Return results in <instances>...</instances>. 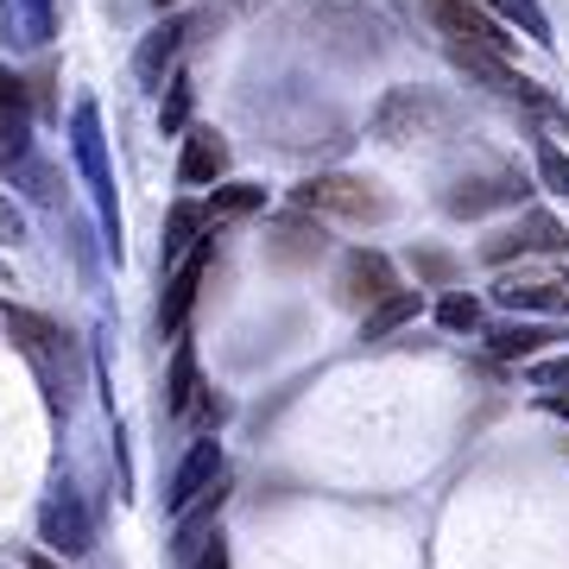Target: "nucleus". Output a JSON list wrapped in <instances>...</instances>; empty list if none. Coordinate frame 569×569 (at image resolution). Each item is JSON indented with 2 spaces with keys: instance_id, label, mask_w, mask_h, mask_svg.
Wrapping results in <instances>:
<instances>
[{
  "instance_id": "obj_1",
  "label": "nucleus",
  "mask_w": 569,
  "mask_h": 569,
  "mask_svg": "<svg viewBox=\"0 0 569 569\" xmlns=\"http://www.w3.org/2000/svg\"><path fill=\"white\" fill-rule=\"evenodd\" d=\"M305 20H310V32L348 63H367V58H380V51H392V20L373 13L367 0H310Z\"/></svg>"
},
{
  "instance_id": "obj_2",
  "label": "nucleus",
  "mask_w": 569,
  "mask_h": 569,
  "mask_svg": "<svg viewBox=\"0 0 569 569\" xmlns=\"http://www.w3.org/2000/svg\"><path fill=\"white\" fill-rule=\"evenodd\" d=\"M291 209L305 216H329V222H392V197L373 178H348V171H323L291 190Z\"/></svg>"
},
{
  "instance_id": "obj_3",
  "label": "nucleus",
  "mask_w": 569,
  "mask_h": 569,
  "mask_svg": "<svg viewBox=\"0 0 569 569\" xmlns=\"http://www.w3.org/2000/svg\"><path fill=\"white\" fill-rule=\"evenodd\" d=\"M70 159H77L89 197H96V216H102V234L121 260V209H114V171H108V140H102V108L77 102L70 108Z\"/></svg>"
},
{
  "instance_id": "obj_4",
  "label": "nucleus",
  "mask_w": 569,
  "mask_h": 569,
  "mask_svg": "<svg viewBox=\"0 0 569 569\" xmlns=\"http://www.w3.org/2000/svg\"><path fill=\"white\" fill-rule=\"evenodd\" d=\"M456 127V102L443 89H387L373 108V140L387 146H418V140H443Z\"/></svg>"
},
{
  "instance_id": "obj_5",
  "label": "nucleus",
  "mask_w": 569,
  "mask_h": 569,
  "mask_svg": "<svg viewBox=\"0 0 569 569\" xmlns=\"http://www.w3.org/2000/svg\"><path fill=\"white\" fill-rule=\"evenodd\" d=\"M526 203V171L519 164H488V171H468L443 190V209L462 216V222H481L488 209H512Z\"/></svg>"
},
{
  "instance_id": "obj_6",
  "label": "nucleus",
  "mask_w": 569,
  "mask_h": 569,
  "mask_svg": "<svg viewBox=\"0 0 569 569\" xmlns=\"http://www.w3.org/2000/svg\"><path fill=\"white\" fill-rule=\"evenodd\" d=\"M430 26L443 32L449 44H475V51H493V58H512V39L507 26L493 20L481 0H425Z\"/></svg>"
},
{
  "instance_id": "obj_7",
  "label": "nucleus",
  "mask_w": 569,
  "mask_h": 569,
  "mask_svg": "<svg viewBox=\"0 0 569 569\" xmlns=\"http://www.w3.org/2000/svg\"><path fill=\"white\" fill-rule=\"evenodd\" d=\"M392 291H399V279H392V260L380 253V247H348L342 266H336V305L348 310H373V305H387Z\"/></svg>"
},
{
  "instance_id": "obj_8",
  "label": "nucleus",
  "mask_w": 569,
  "mask_h": 569,
  "mask_svg": "<svg viewBox=\"0 0 569 569\" xmlns=\"http://www.w3.org/2000/svg\"><path fill=\"white\" fill-rule=\"evenodd\" d=\"M526 253H569V228L557 222V216H545V209H531V216H519L512 228H500V234L481 241V260L488 266L526 260Z\"/></svg>"
},
{
  "instance_id": "obj_9",
  "label": "nucleus",
  "mask_w": 569,
  "mask_h": 569,
  "mask_svg": "<svg viewBox=\"0 0 569 569\" xmlns=\"http://www.w3.org/2000/svg\"><path fill=\"white\" fill-rule=\"evenodd\" d=\"M32 159L39 152H32V102H26V82L0 63V171L20 178Z\"/></svg>"
},
{
  "instance_id": "obj_10",
  "label": "nucleus",
  "mask_w": 569,
  "mask_h": 569,
  "mask_svg": "<svg viewBox=\"0 0 569 569\" xmlns=\"http://www.w3.org/2000/svg\"><path fill=\"white\" fill-rule=\"evenodd\" d=\"M209 260H216V241L203 234V241L171 266L164 298H159V336H178V329H183V317H190V305H197V291H203V279H209Z\"/></svg>"
},
{
  "instance_id": "obj_11",
  "label": "nucleus",
  "mask_w": 569,
  "mask_h": 569,
  "mask_svg": "<svg viewBox=\"0 0 569 569\" xmlns=\"http://www.w3.org/2000/svg\"><path fill=\"white\" fill-rule=\"evenodd\" d=\"M228 468H222V443L216 437H197V443L183 449V462H178V475H171V493H164V512L178 519V512H190L197 500H203L216 481H222Z\"/></svg>"
},
{
  "instance_id": "obj_12",
  "label": "nucleus",
  "mask_w": 569,
  "mask_h": 569,
  "mask_svg": "<svg viewBox=\"0 0 569 569\" xmlns=\"http://www.w3.org/2000/svg\"><path fill=\"white\" fill-rule=\"evenodd\" d=\"M39 538H44L51 550H58V557H82V550L96 545L89 507H82V500H77L70 488H58V493H51V500L39 507Z\"/></svg>"
},
{
  "instance_id": "obj_13",
  "label": "nucleus",
  "mask_w": 569,
  "mask_h": 569,
  "mask_svg": "<svg viewBox=\"0 0 569 569\" xmlns=\"http://www.w3.org/2000/svg\"><path fill=\"white\" fill-rule=\"evenodd\" d=\"M0 329L32 355V367H39L44 380H51V367H58L63 348H70V336H63L51 317H39V310H26V305H0Z\"/></svg>"
},
{
  "instance_id": "obj_14",
  "label": "nucleus",
  "mask_w": 569,
  "mask_h": 569,
  "mask_svg": "<svg viewBox=\"0 0 569 569\" xmlns=\"http://www.w3.org/2000/svg\"><path fill=\"white\" fill-rule=\"evenodd\" d=\"M323 253H329V234H323L317 216L291 209V216L272 222V241H266V260H272V266H317Z\"/></svg>"
},
{
  "instance_id": "obj_15",
  "label": "nucleus",
  "mask_w": 569,
  "mask_h": 569,
  "mask_svg": "<svg viewBox=\"0 0 569 569\" xmlns=\"http://www.w3.org/2000/svg\"><path fill=\"white\" fill-rule=\"evenodd\" d=\"M197 32V20H164V26H152L140 39V51H133V77L146 82V89H164V70L183 58V39Z\"/></svg>"
},
{
  "instance_id": "obj_16",
  "label": "nucleus",
  "mask_w": 569,
  "mask_h": 569,
  "mask_svg": "<svg viewBox=\"0 0 569 569\" xmlns=\"http://www.w3.org/2000/svg\"><path fill=\"white\" fill-rule=\"evenodd\" d=\"M178 178H183V183H216V178H228V140L216 133V127H183Z\"/></svg>"
},
{
  "instance_id": "obj_17",
  "label": "nucleus",
  "mask_w": 569,
  "mask_h": 569,
  "mask_svg": "<svg viewBox=\"0 0 569 569\" xmlns=\"http://www.w3.org/2000/svg\"><path fill=\"white\" fill-rule=\"evenodd\" d=\"M493 298L507 310H569V279L545 272V279H500Z\"/></svg>"
},
{
  "instance_id": "obj_18",
  "label": "nucleus",
  "mask_w": 569,
  "mask_h": 569,
  "mask_svg": "<svg viewBox=\"0 0 569 569\" xmlns=\"http://www.w3.org/2000/svg\"><path fill=\"white\" fill-rule=\"evenodd\" d=\"M203 392L209 387H203V373H197V348L178 342L171 348V380H164V411H171V418H190Z\"/></svg>"
},
{
  "instance_id": "obj_19",
  "label": "nucleus",
  "mask_w": 569,
  "mask_h": 569,
  "mask_svg": "<svg viewBox=\"0 0 569 569\" xmlns=\"http://www.w3.org/2000/svg\"><path fill=\"white\" fill-rule=\"evenodd\" d=\"M418 317H425V291H392L387 305H373L361 317V342H387V336L411 329Z\"/></svg>"
},
{
  "instance_id": "obj_20",
  "label": "nucleus",
  "mask_w": 569,
  "mask_h": 569,
  "mask_svg": "<svg viewBox=\"0 0 569 569\" xmlns=\"http://www.w3.org/2000/svg\"><path fill=\"white\" fill-rule=\"evenodd\" d=\"M550 342H557L550 323H500V329H488V348L500 355V361H538Z\"/></svg>"
},
{
  "instance_id": "obj_21",
  "label": "nucleus",
  "mask_w": 569,
  "mask_h": 569,
  "mask_svg": "<svg viewBox=\"0 0 569 569\" xmlns=\"http://www.w3.org/2000/svg\"><path fill=\"white\" fill-rule=\"evenodd\" d=\"M58 26V0H7V32L13 44H44Z\"/></svg>"
},
{
  "instance_id": "obj_22",
  "label": "nucleus",
  "mask_w": 569,
  "mask_h": 569,
  "mask_svg": "<svg viewBox=\"0 0 569 569\" xmlns=\"http://www.w3.org/2000/svg\"><path fill=\"white\" fill-rule=\"evenodd\" d=\"M253 209H266L260 183H222V190H209L203 222H241V216H253Z\"/></svg>"
},
{
  "instance_id": "obj_23",
  "label": "nucleus",
  "mask_w": 569,
  "mask_h": 569,
  "mask_svg": "<svg viewBox=\"0 0 569 569\" xmlns=\"http://www.w3.org/2000/svg\"><path fill=\"white\" fill-rule=\"evenodd\" d=\"M197 228H203V209H190V203H178V209H171V216H164V241H159L164 266H178L183 253H190V247L203 241Z\"/></svg>"
},
{
  "instance_id": "obj_24",
  "label": "nucleus",
  "mask_w": 569,
  "mask_h": 569,
  "mask_svg": "<svg viewBox=\"0 0 569 569\" xmlns=\"http://www.w3.org/2000/svg\"><path fill=\"white\" fill-rule=\"evenodd\" d=\"M190 102H197V82L183 77V70H171V82H164V108H159L164 133H183V127H190Z\"/></svg>"
},
{
  "instance_id": "obj_25",
  "label": "nucleus",
  "mask_w": 569,
  "mask_h": 569,
  "mask_svg": "<svg viewBox=\"0 0 569 569\" xmlns=\"http://www.w3.org/2000/svg\"><path fill=\"white\" fill-rule=\"evenodd\" d=\"M437 323H443L449 336H475V329H481V298H468V291H449L443 305H437Z\"/></svg>"
},
{
  "instance_id": "obj_26",
  "label": "nucleus",
  "mask_w": 569,
  "mask_h": 569,
  "mask_svg": "<svg viewBox=\"0 0 569 569\" xmlns=\"http://www.w3.org/2000/svg\"><path fill=\"white\" fill-rule=\"evenodd\" d=\"M538 178H545V190H557V197H563L569 203V152L563 146H538Z\"/></svg>"
},
{
  "instance_id": "obj_27",
  "label": "nucleus",
  "mask_w": 569,
  "mask_h": 569,
  "mask_svg": "<svg viewBox=\"0 0 569 569\" xmlns=\"http://www.w3.org/2000/svg\"><path fill=\"white\" fill-rule=\"evenodd\" d=\"M488 7H493V13H507V20H519L538 44H550V20L538 13V0H488Z\"/></svg>"
},
{
  "instance_id": "obj_28",
  "label": "nucleus",
  "mask_w": 569,
  "mask_h": 569,
  "mask_svg": "<svg viewBox=\"0 0 569 569\" xmlns=\"http://www.w3.org/2000/svg\"><path fill=\"white\" fill-rule=\"evenodd\" d=\"M411 266H418V279L443 284V291L456 284V260H449V253H430V247H425V253H411Z\"/></svg>"
},
{
  "instance_id": "obj_29",
  "label": "nucleus",
  "mask_w": 569,
  "mask_h": 569,
  "mask_svg": "<svg viewBox=\"0 0 569 569\" xmlns=\"http://www.w3.org/2000/svg\"><path fill=\"white\" fill-rule=\"evenodd\" d=\"M531 380L550 387V392H563L569 387V355H563V361H531Z\"/></svg>"
},
{
  "instance_id": "obj_30",
  "label": "nucleus",
  "mask_w": 569,
  "mask_h": 569,
  "mask_svg": "<svg viewBox=\"0 0 569 569\" xmlns=\"http://www.w3.org/2000/svg\"><path fill=\"white\" fill-rule=\"evenodd\" d=\"M190 569H228V545H222V538H216V545H203V557H197Z\"/></svg>"
},
{
  "instance_id": "obj_31",
  "label": "nucleus",
  "mask_w": 569,
  "mask_h": 569,
  "mask_svg": "<svg viewBox=\"0 0 569 569\" xmlns=\"http://www.w3.org/2000/svg\"><path fill=\"white\" fill-rule=\"evenodd\" d=\"M550 411H557V418H569V399H550Z\"/></svg>"
},
{
  "instance_id": "obj_32",
  "label": "nucleus",
  "mask_w": 569,
  "mask_h": 569,
  "mask_svg": "<svg viewBox=\"0 0 569 569\" xmlns=\"http://www.w3.org/2000/svg\"><path fill=\"white\" fill-rule=\"evenodd\" d=\"M222 7H266V0H222Z\"/></svg>"
},
{
  "instance_id": "obj_33",
  "label": "nucleus",
  "mask_w": 569,
  "mask_h": 569,
  "mask_svg": "<svg viewBox=\"0 0 569 569\" xmlns=\"http://www.w3.org/2000/svg\"><path fill=\"white\" fill-rule=\"evenodd\" d=\"M32 569H58V563H51V557H32Z\"/></svg>"
},
{
  "instance_id": "obj_34",
  "label": "nucleus",
  "mask_w": 569,
  "mask_h": 569,
  "mask_svg": "<svg viewBox=\"0 0 569 569\" xmlns=\"http://www.w3.org/2000/svg\"><path fill=\"white\" fill-rule=\"evenodd\" d=\"M152 7H159V13H164V7H178V0H152Z\"/></svg>"
}]
</instances>
